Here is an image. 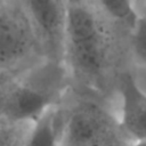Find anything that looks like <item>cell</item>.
<instances>
[{
  "label": "cell",
  "instance_id": "1",
  "mask_svg": "<svg viewBox=\"0 0 146 146\" xmlns=\"http://www.w3.org/2000/svg\"><path fill=\"white\" fill-rule=\"evenodd\" d=\"M127 39L90 0H67L63 62L81 90L102 97L115 89Z\"/></svg>",
  "mask_w": 146,
  "mask_h": 146
},
{
  "label": "cell",
  "instance_id": "2",
  "mask_svg": "<svg viewBox=\"0 0 146 146\" xmlns=\"http://www.w3.org/2000/svg\"><path fill=\"white\" fill-rule=\"evenodd\" d=\"M71 86L65 64L43 58L18 73L8 95L3 117L33 122L49 107L63 103Z\"/></svg>",
  "mask_w": 146,
  "mask_h": 146
},
{
  "label": "cell",
  "instance_id": "3",
  "mask_svg": "<svg viewBox=\"0 0 146 146\" xmlns=\"http://www.w3.org/2000/svg\"><path fill=\"white\" fill-rule=\"evenodd\" d=\"M43 58L18 0H0V71L22 72Z\"/></svg>",
  "mask_w": 146,
  "mask_h": 146
},
{
  "label": "cell",
  "instance_id": "4",
  "mask_svg": "<svg viewBox=\"0 0 146 146\" xmlns=\"http://www.w3.org/2000/svg\"><path fill=\"white\" fill-rule=\"evenodd\" d=\"M63 133V146H103L111 138L122 132L116 116L91 95L67 103Z\"/></svg>",
  "mask_w": 146,
  "mask_h": 146
},
{
  "label": "cell",
  "instance_id": "5",
  "mask_svg": "<svg viewBox=\"0 0 146 146\" xmlns=\"http://www.w3.org/2000/svg\"><path fill=\"white\" fill-rule=\"evenodd\" d=\"M18 2L33 27L43 57L63 62L67 0H18Z\"/></svg>",
  "mask_w": 146,
  "mask_h": 146
},
{
  "label": "cell",
  "instance_id": "6",
  "mask_svg": "<svg viewBox=\"0 0 146 146\" xmlns=\"http://www.w3.org/2000/svg\"><path fill=\"white\" fill-rule=\"evenodd\" d=\"M115 91L120 103L116 119L121 131L130 141L146 138V90L129 66L120 72Z\"/></svg>",
  "mask_w": 146,
  "mask_h": 146
},
{
  "label": "cell",
  "instance_id": "7",
  "mask_svg": "<svg viewBox=\"0 0 146 146\" xmlns=\"http://www.w3.org/2000/svg\"><path fill=\"white\" fill-rule=\"evenodd\" d=\"M65 119L64 102L49 107L33 121L23 146H63Z\"/></svg>",
  "mask_w": 146,
  "mask_h": 146
},
{
  "label": "cell",
  "instance_id": "8",
  "mask_svg": "<svg viewBox=\"0 0 146 146\" xmlns=\"http://www.w3.org/2000/svg\"><path fill=\"white\" fill-rule=\"evenodd\" d=\"M97 10L122 34H128L135 27L140 10L136 0H90Z\"/></svg>",
  "mask_w": 146,
  "mask_h": 146
},
{
  "label": "cell",
  "instance_id": "9",
  "mask_svg": "<svg viewBox=\"0 0 146 146\" xmlns=\"http://www.w3.org/2000/svg\"><path fill=\"white\" fill-rule=\"evenodd\" d=\"M128 56L136 66L146 68V16L140 14L127 39Z\"/></svg>",
  "mask_w": 146,
  "mask_h": 146
},
{
  "label": "cell",
  "instance_id": "10",
  "mask_svg": "<svg viewBox=\"0 0 146 146\" xmlns=\"http://www.w3.org/2000/svg\"><path fill=\"white\" fill-rule=\"evenodd\" d=\"M21 72H7V71H0V117H3L5 106L8 98V95L10 92V89L13 87V83Z\"/></svg>",
  "mask_w": 146,
  "mask_h": 146
},
{
  "label": "cell",
  "instance_id": "11",
  "mask_svg": "<svg viewBox=\"0 0 146 146\" xmlns=\"http://www.w3.org/2000/svg\"><path fill=\"white\" fill-rule=\"evenodd\" d=\"M129 146H146V138L132 140V141H130Z\"/></svg>",
  "mask_w": 146,
  "mask_h": 146
},
{
  "label": "cell",
  "instance_id": "12",
  "mask_svg": "<svg viewBox=\"0 0 146 146\" xmlns=\"http://www.w3.org/2000/svg\"><path fill=\"white\" fill-rule=\"evenodd\" d=\"M140 14L144 15V16H146V0H144L143 3H141V7H140Z\"/></svg>",
  "mask_w": 146,
  "mask_h": 146
},
{
  "label": "cell",
  "instance_id": "13",
  "mask_svg": "<svg viewBox=\"0 0 146 146\" xmlns=\"http://www.w3.org/2000/svg\"><path fill=\"white\" fill-rule=\"evenodd\" d=\"M143 1H144V0H136V2H137V6H138L139 10H140V7H141V3H143Z\"/></svg>",
  "mask_w": 146,
  "mask_h": 146
}]
</instances>
